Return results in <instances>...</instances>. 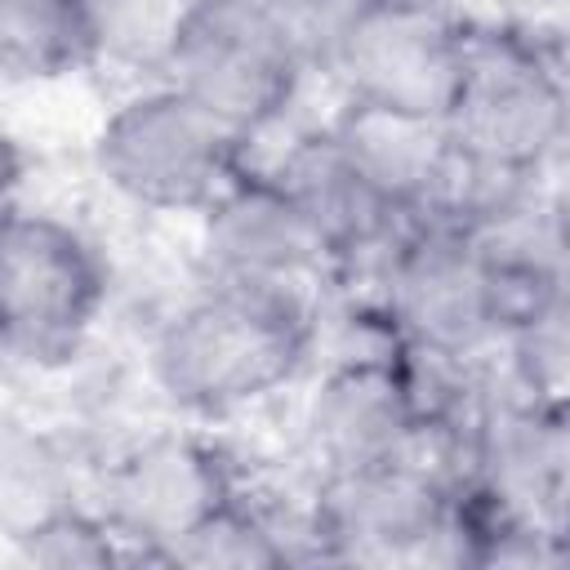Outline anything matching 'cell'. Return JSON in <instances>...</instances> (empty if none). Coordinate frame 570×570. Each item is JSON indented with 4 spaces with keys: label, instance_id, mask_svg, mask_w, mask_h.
<instances>
[{
    "label": "cell",
    "instance_id": "obj_9",
    "mask_svg": "<svg viewBox=\"0 0 570 570\" xmlns=\"http://www.w3.org/2000/svg\"><path fill=\"white\" fill-rule=\"evenodd\" d=\"M459 62L463 9H379L347 0L321 45L316 71L334 80L343 102L445 120Z\"/></svg>",
    "mask_w": 570,
    "mask_h": 570
},
{
    "label": "cell",
    "instance_id": "obj_7",
    "mask_svg": "<svg viewBox=\"0 0 570 570\" xmlns=\"http://www.w3.org/2000/svg\"><path fill=\"white\" fill-rule=\"evenodd\" d=\"M450 490L454 472L441 459L316 472L303 503L307 561L450 566Z\"/></svg>",
    "mask_w": 570,
    "mask_h": 570
},
{
    "label": "cell",
    "instance_id": "obj_8",
    "mask_svg": "<svg viewBox=\"0 0 570 570\" xmlns=\"http://www.w3.org/2000/svg\"><path fill=\"white\" fill-rule=\"evenodd\" d=\"M245 485L232 450L205 423L151 428L107 454L94 508L125 543L129 561L169 566L174 548Z\"/></svg>",
    "mask_w": 570,
    "mask_h": 570
},
{
    "label": "cell",
    "instance_id": "obj_4",
    "mask_svg": "<svg viewBox=\"0 0 570 570\" xmlns=\"http://www.w3.org/2000/svg\"><path fill=\"white\" fill-rule=\"evenodd\" d=\"M89 165L134 214L191 223L249 165V142L196 98L151 76L98 120Z\"/></svg>",
    "mask_w": 570,
    "mask_h": 570
},
{
    "label": "cell",
    "instance_id": "obj_10",
    "mask_svg": "<svg viewBox=\"0 0 570 570\" xmlns=\"http://www.w3.org/2000/svg\"><path fill=\"white\" fill-rule=\"evenodd\" d=\"M196 281L325 289L330 254L294 196L249 156V165L191 218Z\"/></svg>",
    "mask_w": 570,
    "mask_h": 570
},
{
    "label": "cell",
    "instance_id": "obj_6",
    "mask_svg": "<svg viewBox=\"0 0 570 570\" xmlns=\"http://www.w3.org/2000/svg\"><path fill=\"white\" fill-rule=\"evenodd\" d=\"M111 303L102 245L45 205L0 209V356L27 370L71 365Z\"/></svg>",
    "mask_w": 570,
    "mask_h": 570
},
{
    "label": "cell",
    "instance_id": "obj_12",
    "mask_svg": "<svg viewBox=\"0 0 570 570\" xmlns=\"http://www.w3.org/2000/svg\"><path fill=\"white\" fill-rule=\"evenodd\" d=\"M307 561L303 508L281 512L267 503L249 481L214 508L178 548L169 566H200V570H267Z\"/></svg>",
    "mask_w": 570,
    "mask_h": 570
},
{
    "label": "cell",
    "instance_id": "obj_5",
    "mask_svg": "<svg viewBox=\"0 0 570 570\" xmlns=\"http://www.w3.org/2000/svg\"><path fill=\"white\" fill-rule=\"evenodd\" d=\"M365 298L379 303L401 347L436 361L490 365L508 334L499 267L476 227L459 214L410 218Z\"/></svg>",
    "mask_w": 570,
    "mask_h": 570
},
{
    "label": "cell",
    "instance_id": "obj_14",
    "mask_svg": "<svg viewBox=\"0 0 570 570\" xmlns=\"http://www.w3.org/2000/svg\"><path fill=\"white\" fill-rule=\"evenodd\" d=\"M13 557L27 566H49V570H71V566H125L129 552L116 539V530L102 521L94 499H71L40 521L22 525L9 534Z\"/></svg>",
    "mask_w": 570,
    "mask_h": 570
},
{
    "label": "cell",
    "instance_id": "obj_13",
    "mask_svg": "<svg viewBox=\"0 0 570 570\" xmlns=\"http://www.w3.org/2000/svg\"><path fill=\"white\" fill-rule=\"evenodd\" d=\"M71 499L80 494L71 481V454L58 445V436L22 428V423H4L0 428V530L4 539Z\"/></svg>",
    "mask_w": 570,
    "mask_h": 570
},
{
    "label": "cell",
    "instance_id": "obj_1",
    "mask_svg": "<svg viewBox=\"0 0 570 570\" xmlns=\"http://www.w3.org/2000/svg\"><path fill=\"white\" fill-rule=\"evenodd\" d=\"M321 289L196 281L147 338L151 392L187 423H232L294 392L321 356Z\"/></svg>",
    "mask_w": 570,
    "mask_h": 570
},
{
    "label": "cell",
    "instance_id": "obj_2",
    "mask_svg": "<svg viewBox=\"0 0 570 570\" xmlns=\"http://www.w3.org/2000/svg\"><path fill=\"white\" fill-rule=\"evenodd\" d=\"M566 120L561 40L521 13H463V62L441 125L468 178L476 187L548 178Z\"/></svg>",
    "mask_w": 570,
    "mask_h": 570
},
{
    "label": "cell",
    "instance_id": "obj_11",
    "mask_svg": "<svg viewBox=\"0 0 570 570\" xmlns=\"http://www.w3.org/2000/svg\"><path fill=\"white\" fill-rule=\"evenodd\" d=\"M107 58L94 0H0V85L40 89Z\"/></svg>",
    "mask_w": 570,
    "mask_h": 570
},
{
    "label": "cell",
    "instance_id": "obj_3",
    "mask_svg": "<svg viewBox=\"0 0 570 570\" xmlns=\"http://www.w3.org/2000/svg\"><path fill=\"white\" fill-rule=\"evenodd\" d=\"M312 71V36L285 0H178L151 76L196 98L254 151L289 120Z\"/></svg>",
    "mask_w": 570,
    "mask_h": 570
},
{
    "label": "cell",
    "instance_id": "obj_16",
    "mask_svg": "<svg viewBox=\"0 0 570 570\" xmlns=\"http://www.w3.org/2000/svg\"><path fill=\"white\" fill-rule=\"evenodd\" d=\"M352 4H379V9H463V0H352Z\"/></svg>",
    "mask_w": 570,
    "mask_h": 570
},
{
    "label": "cell",
    "instance_id": "obj_15",
    "mask_svg": "<svg viewBox=\"0 0 570 570\" xmlns=\"http://www.w3.org/2000/svg\"><path fill=\"white\" fill-rule=\"evenodd\" d=\"M27 169H31V156H27L22 138H18V134L4 125V116H0V209H9V205L22 200Z\"/></svg>",
    "mask_w": 570,
    "mask_h": 570
}]
</instances>
